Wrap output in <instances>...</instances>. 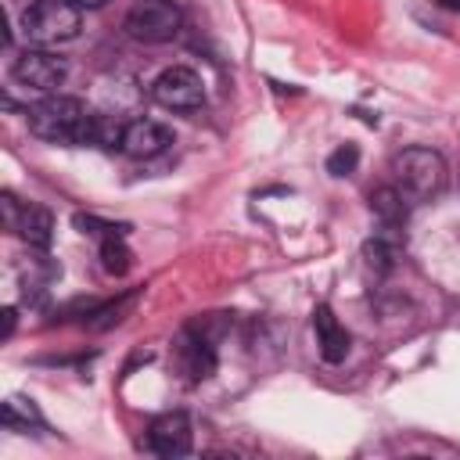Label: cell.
I'll list each match as a JSON object with an SVG mask.
<instances>
[{
  "mask_svg": "<svg viewBox=\"0 0 460 460\" xmlns=\"http://www.w3.org/2000/svg\"><path fill=\"white\" fill-rule=\"evenodd\" d=\"M25 122H29V133L47 140V144H86L90 140L93 111L79 97L47 93L43 101L29 104Z\"/></svg>",
  "mask_w": 460,
  "mask_h": 460,
  "instance_id": "1",
  "label": "cell"
},
{
  "mask_svg": "<svg viewBox=\"0 0 460 460\" xmlns=\"http://www.w3.org/2000/svg\"><path fill=\"white\" fill-rule=\"evenodd\" d=\"M446 183H449L446 158L431 147H402L392 158V187H399V194L410 205L438 198L446 190Z\"/></svg>",
  "mask_w": 460,
  "mask_h": 460,
  "instance_id": "2",
  "label": "cell"
},
{
  "mask_svg": "<svg viewBox=\"0 0 460 460\" xmlns=\"http://www.w3.org/2000/svg\"><path fill=\"white\" fill-rule=\"evenodd\" d=\"M22 32L36 47H58L83 32V11L68 0H36L22 11Z\"/></svg>",
  "mask_w": 460,
  "mask_h": 460,
  "instance_id": "3",
  "label": "cell"
},
{
  "mask_svg": "<svg viewBox=\"0 0 460 460\" xmlns=\"http://www.w3.org/2000/svg\"><path fill=\"white\" fill-rule=\"evenodd\" d=\"M151 97L155 104L169 108V111H198L205 104V83L194 68L187 65H169L155 75L151 83Z\"/></svg>",
  "mask_w": 460,
  "mask_h": 460,
  "instance_id": "4",
  "label": "cell"
},
{
  "mask_svg": "<svg viewBox=\"0 0 460 460\" xmlns=\"http://www.w3.org/2000/svg\"><path fill=\"white\" fill-rule=\"evenodd\" d=\"M68 75V61L43 50V47H29L14 58L11 65V79L25 90H36V93H54Z\"/></svg>",
  "mask_w": 460,
  "mask_h": 460,
  "instance_id": "5",
  "label": "cell"
},
{
  "mask_svg": "<svg viewBox=\"0 0 460 460\" xmlns=\"http://www.w3.org/2000/svg\"><path fill=\"white\" fill-rule=\"evenodd\" d=\"M180 7L169 0H140L126 14V32L140 43H169L180 32Z\"/></svg>",
  "mask_w": 460,
  "mask_h": 460,
  "instance_id": "6",
  "label": "cell"
},
{
  "mask_svg": "<svg viewBox=\"0 0 460 460\" xmlns=\"http://www.w3.org/2000/svg\"><path fill=\"white\" fill-rule=\"evenodd\" d=\"M147 449L158 456H183L190 453V417L183 410L162 413L147 428Z\"/></svg>",
  "mask_w": 460,
  "mask_h": 460,
  "instance_id": "7",
  "label": "cell"
},
{
  "mask_svg": "<svg viewBox=\"0 0 460 460\" xmlns=\"http://www.w3.org/2000/svg\"><path fill=\"white\" fill-rule=\"evenodd\" d=\"M176 367H180V374H187V381L212 377V370H216V349H212V341L201 331H190L187 327L176 338Z\"/></svg>",
  "mask_w": 460,
  "mask_h": 460,
  "instance_id": "8",
  "label": "cell"
},
{
  "mask_svg": "<svg viewBox=\"0 0 460 460\" xmlns=\"http://www.w3.org/2000/svg\"><path fill=\"white\" fill-rule=\"evenodd\" d=\"M172 144V133L155 119H133L122 133V155L129 158H155Z\"/></svg>",
  "mask_w": 460,
  "mask_h": 460,
  "instance_id": "9",
  "label": "cell"
},
{
  "mask_svg": "<svg viewBox=\"0 0 460 460\" xmlns=\"http://www.w3.org/2000/svg\"><path fill=\"white\" fill-rule=\"evenodd\" d=\"M313 331H316V345H320V356L327 363H341L352 349V338L349 331L341 327V320L334 316L331 305H316L313 309Z\"/></svg>",
  "mask_w": 460,
  "mask_h": 460,
  "instance_id": "10",
  "label": "cell"
},
{
  "mask_svg": "<svg viewBox=\"0 0 460 460\" xmlns=\"http://www.w3.org/2000/svg\"><path fill=\"white\" fill-rule=\"evenodd\" d=\"M11 230H14L29 248H50V237H54V216H50L43 205H36V201H22L18 219H14Z\"/></svg>",
  "mask_w": 460,
  "mask_h": 460,
  "instance_id": "11",
  "label": "cell"
},
{
  "mask_svg": "<svg viewBox=\"0 0 460 460\" xmlns=\"http://www.w3.org/2000/svg\"><path fill=\"white\" fill-rule=\"evenodd\" d=\"M363 255H367V262H370L377 273H388V270L399 262V255H402V230H395V226H377V234L363 244Z\"/></svg>",
  "mask_w": 460,
  "mask_h": 460,
  "instance_id": "12",
  "label": "cell"
},
{
  "mask_svg": "<svg viewBox=\"0 0 460 460\" xmlns=\"http://www.w3.org/2000/svg\"><path fill=\"white\" fill-rule=\"evenodd\" d=\"M370 212L377 216V226H395V230H402L406 212H410V201L399 194V187L385 183V187H377V190L370 194Z\"/></svg>",
  "mask_w": 460,
  "mask_h": 460,
  "instance_id": "13",
  "label": "cell"
},
{
  "mask_svg": "<svg viewBox=\"0 0 460 460\" xmlns=\"http://www.w3.org/2000/svg\"><path fill=\"white\" fill-rule=\"evenodd\" d=\"M101 266H104L111 277H122V273L133 266V255H129V248H126L122 237H104V241H101Z\"/></svg>",
  "mask_w": 460,
  "mask_h": 460,
  "instance_id": "14",
  "label": "cell"
},
{
  "mask_svg": "<svg viewBox=\"0 0 460 460\" xmlns=\"http://www.w3.org/2000/svg\"><path fill=\"white\" fill-rule=\"evenodd\" d=\"M4 424L7 428H43V417L32 399H7L4 402Z\"/></svg>",
  "mask_w": 460,
  "mask_h": 460,
  "instance_id": "15",
  "label": "cell"
},
{
  "mask_svg": "<svg viewBox=\"0 0 460 460\" xmlns=\"http://www.w3.org/2000/svg\"><path fill=\"white\" fill-rule=\"evenodd\" d=\"M133 309V295H122L119 302H108V305H93L86 316V327H93V331H104V327H111V323H119L126 313Z\"/></svg>",
  "mask_w": 460,
  "mask_h": 460,
  "instance_id": "16",
  "label": "cell"
},
{
  "mask_svg": "<svg viewBox=\"0 0 460 460\" xmlns=\"http://www.w3.org/2000/svg\"><path fill=\"white\" fill-rule=\"evenodd\" d=\"M75 226L83 230V234H93V237H126V223H108V219H97V216H90V212H75Z\"/></svg>",
  "mask_w": 460,
  "mask_h": 460,
  "instance_id": "17",
  "label": "cell"
},
{
  "mask_svg": "<svg viewBox=\"0 0 460 460\" xmlns=\"http://www.w3.org/2000/svg\"><path fill=\"white\" fill-rule=\"evenodd\" d=\"M356 165H359L356 144H341V147H334V151L327 155V172H331V176H349V172H356Z\"/></svg>",
  "mask_w": 460,
  "mask_h": 460,
  "instance_id": "18",
  "label": "cell"
},
{
  "mask_svg": "<svg viewBox=\"0 0 460 460\" xmlns=\"http://www.w3.org/2000/svg\"><path fill=\"white\" fill-rule=\"evenodd\" d=\"M14 331V309H4V338H11Z\"/></svg>",
  "mask_w": 460,
  "mask_h": 460,
  "instance_id": "19",
  "label": "cell"
},
{
  "mask_svg": "<svg viewBox=\"0 0 460 460\" xmlns=\"http://www.w3.org/2000/svg\"><path fill=\"white\" fill-rule=\"evenodd\" d=\"M68 4H72V7H79V11H83V7H86V11H93V7H104V0H68Z\"/></svg>",
  "mask_w": 460,
  "mask_h": 460,
  "instance_id": "20",
  "label": "cell"
},
{
  "mask_svg": "<svg viewBox=\"0 0 460 460\" xmlns=\"http://www.w3.org/2000/svg\"><path fill=\"white\" fill-rule=\"evenodd\" d=\"M446 7H453V11H460V0H446Z\"/></svg>",
  "mask_w": 460,
  "mask_h": 460,
  "instance_id": "21",
  "label": "cell"
}]
</instances>
